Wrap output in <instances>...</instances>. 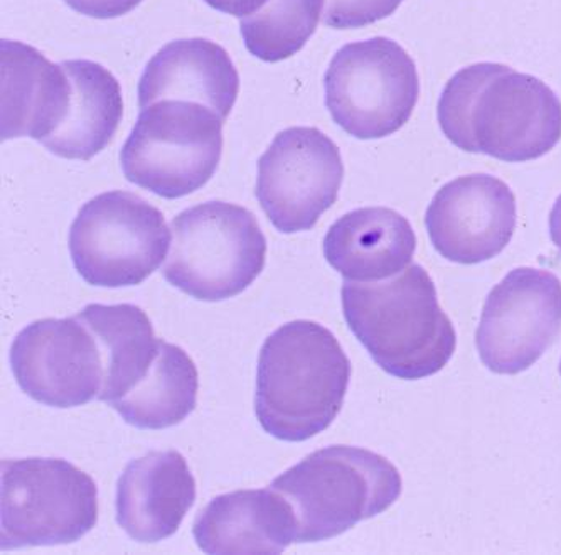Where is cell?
Masks as SVG:
<instances>
[{
  "label": "cell",
  "mask_w": 561,
  "mask_h": 555,
  "mask_svg": "<svg viewBox=\"0 0 561 555\" xmlns=\"http://www.w3.org/2000/svg\"><path fill=\"white\" fill-rule=\"evenodd\" d=\"M0 547L12 551L80 541L99 520L92 476L58 457L0 463Z\"/></svg>",
  "instance_id": "obj_7"
},
{
  "label": "cell",
  "mask_w": 561,
  "mask_h": 555,
  "mask_svg": "<svg viewBox=\"0 0 561 555\" xmlns=\"http://www.w3.org/2000/svg\"><path fill=\"white\" fill-rule=\"evenodd\" d=\"M0 136L2 140L48 139L65 121L71 103V81L61 63L55 65L30 44L0 41Z\"/></svg>",
  "instance_id": "obj_15"
},
{
  "label": "cell",
  "mask_w": 561,
  "mask_h": 555,
  "mask_svg": "<svg viewBox=\"0 0 561 555\" xmlns=\"http://www.w3.org/2000/svg\"><path fill=\"white\" fill-rule=\"evenodd\" d=\"M437 115L454 146L504 162L543 158L561 139V102L553 90L500 63L457 71L438 99Z\"/></svg>",
  "instance_id": "obj_1"
},
{
  "label": "cell",
  "mask_w": 561,
  "mask_h": 555,
  "mask_svg": "<svg viewBox=\"0 0 561 555\" xmlns=\"http://www.w3.org/2000/svg\"><path fill=\"white\" fill-rule=\"evenodd\" d=\"M196 501V479L178 451H150L127 464L117 483V523L144 544L178 532Z\"/></svg>",
  "instance_id": "obj_14"
},
{
  "label": "cell",
  "mask_w": 561,
  "mask_h": 555,
  "mask_svg": "<svg viewBox=\"0 0 561 555\" xmlns=\"http://www.w3.org/2000/svg\"><path fill=\"white\" fill-rule=\"evenodd\" d=\"M343 180L340 147L319 128L290 127L259 159L255 196L278 231L297 234L318 225Z\"/></svg>",
  "instance_id": "obj_10"
},
{
  "label": "cell",
  "mask_w": 561,
  "mask_h": 555,
  "mask_svg": "<svg viewBox=\"0 0 561 555\" xmlns=\"http://www.w3.org/2000/svg\"><path fill=\"white\" fill-rule=\"evenodd\" d=\"M78 315L102 341L105 381L99 400L112 406L147 375L161 348V338H156L149 316L136 304H88Z\"/></svg>",
  "instance_id": "obj_20"
},
{
  "label": "cell",
  "mask_w": 561,
  "mask_h": 555,
  "mask_svg": "<svg viewBox=\"0 0 561 555\" xmlns=\"http://www.w3.org/2000/svg\"><path fill=\"white\" fill-rule=\"evenodd\" d=\"M197 388V369L190 354L161 340L147 375L110 407L134 428L161 431L181 424L196 409Z\"/></svg>",
  "instance_id": "obj_21"
},
{
  "label": "cell",
  "mask_w": 561,
  "mask_h": 555,
  "mask_svg": "<svg viewBox=\"0 0 561 555\" xmlns=\"http://www.w3.org/2000/svg\"><path fill=\"white\" fill-rule=\"evenodd\" d=\"M560 331V279L543 269L519 268L489 293L476 347L491 372L518 375L543 356Z\"/></svg>",
  "instance_id": "obj_12"
},
{
  "label": "cell",
  "mask_w": 561,
  "mask_h": 555,
  "mask_svg": "<svg viewBox=\"0 0 561 555\" xmlns=\"http://www.w3.org/2000/svg\"><path fill=\"white\" fill-rule=\"evenodd\" d=\"M332 121L356 139H383L412 117L420 78L412 56L388 37L350 43L324 77Z\"/></svg>",
  "instance_id": "obj_8"
},
{
  "label": "cell",
  "mask_w": 561,
  "mask_h": 555,
  "mask_svg": "<svg viewBox=\"0 0 561 555\" xmlns=\"http://www.w3.org/2000/svg\"><path fill=\"white\" fill-rule=\"evenodd\" d=\"M287 498L299 544L329 541L373 519L400 498L397 466L373 451L329 446L313 451L271 483Z\"/></svg>",
  "instance_id": "obj_4"
},
{
  "label": "cell",
  "mask_w": 561,
  "mask_h": 555,
  "mask_svg": "<svg viewBox=\"0 0 561 555\" xmlns=\"http://www.w3.org/2000/svg\"><path fill=\"white\" fill-rule=\"evenodd\" d=\"M171 241L161 209L128 191H108L81 206L71 225L70 253L88 284L128 287L161 268Z\"/></svg>",
  "instance_id": "obj_9"
},
{
  "label": "cell",
  "mask_w": 561,
  "mask_h": 555,
  "mask_svg": "<svg viewBox=\"0 0 561 555\" xmlns=\"http://www.w3.org/2000/svg\"><path fill=\"white\" fill-rule=\"evenodd\" d=\"M324 257L346 281L379 282L412 265L416 235L391 208H359L341 216L324 237Z\"/></svg>",
  "instance_id": "obj_18"
},
{
  "label": "cell",
  "mask_w": 561,
  "mask_h": 555,
  "mask_svg": "<svg viewBox=\"0 0 561 555\" xmlns=\"http://www.w3.org/2000/svg\"><path fill=\"white\" fill-rule=\"evenodd\" d=\"M516 197L489 174L457 178L442 186L426 209L432 246L444 259L476 265L500 256L516 230Z\"/></svg>",
  "instance_id": "obj_13"
},
{
  "label": "cell",
  "mask_w": 561,
  "mask_h": 555,
  "mask_svg": "<svg viewBox=\"0 0 561 555\" xmlns=\"http://www.w3.org/2000/svg\"><path fill=\"white\" fill-rule=\"evenodd\" d=\"M322 11L324 0H268L259 12L241 19L244 46L262 61H284L306 46Z\"/></svg>",
  "instance_id": "obj_22"
},
{
  "label": "cell",
  "mask_w": 561,
  "mask_h": 555,
  "mask_svg": "<svg viewBox=\"0 0 561 555\" xmlns=\"http://www.w3.org/2000/svg\"><path fill=\"white\" fill-rule=\"evenodd\" d=\"M240 92V75L227 49L205 39H175L150 58L139 81L140 109L161 100L208 106L227 121Z\"/></svg>",
  "instance_id": "obj_16"
},
{
  "label": "cell",
  "mask_w": 561,
  "mask_h": 555,
  "mask_svg": "<svg viewBox=\"0 0 561 555\" xmlns=\"http://www.w3.org/2000/svg\"><path fill=\"white\" fill-rule=\"evenodd\" d=\"M550 237L561 252V194L550 213Z\"/></svg>",
  "instance_id": "obj_26"
},
{
  "label": "cell",
  "mask_w": 561,
  "mask_h": 555,
  "mask_svg": "<svg viewBox=\"0 0 561 555\" xmlns=\"http://www.w3.org/2000/svg\"><path fill=\"white\" fill-rule=\"evenodd\" d=\"M350 381V359L325 326L287 322L260 350L256 419L280 441L312 439L340 416Z\"/></svg>",
  "instance_id": "obj_2"
},
{
  "label": "cell",
  "mask_w": 561,
  "mask_h": 555,
  "mask_svg": "<svg viewBox=\"0 0 561 555\" xmlns=\"http://www.w3.org/2000/svg\"><path fill=\"white\" fill-rule=\"evenodd\" d=\"M193 535L206 554L277 555L296 542V513L274 488L231 491L201 510Z\"/></svg>",
  "instance_id": "obj_17"
},
{
  "label": "cell",
  "mask_w": 561,
  "mask_h": 555,
  "mask_svg": "<svg viewBox=\"0 0 561 555\" xmlns=\"http://www.w3.org/2000/svg\"><path fill=\"white\" fill-rule=\"evenodd\" d=\"M560 375H561V362H560Z\"/></svg>",
  "instance_id": "obj_27"
},
{
  "label": "cell",
  "mask_w": 561,
  "mask_h": 555,
  "mask_svg": "<svg viewBox=\"0 0 561 555\" xmlns=\"http://www.w3.org/2000/svg\"><path fill=\"white\" fill-rule=\"evenodd\" d=\"M222 124L201 103L161 100L146 106L121 150L125 178L165 200L201 190L221 161Z\"/></svg>",
  "instance_id": "obj_6"
},
{
  "label": "cell",
  "mask_w": 561,
  "mask_h": 555,
  "mask_svg": "<svg viewBox=\"0 0 561 555\" xmlns=\"http://www.w3.org/2000/svg\"><path fill=\"white\" fill-rule=\"evenodd\" d=\"M78 14L93 19H115L128 14L142 4V0H62Z\"/></svg>",
  "instance_id": "obj_24"
},
{
  "label": "cell",
  "mask_w": 561,
  "mask_h": 555,
  "mask_svg": "<svg viewBox=\"0 0 561 555\" xmlns=\"http://www.w3.org/2000/svg\"><path fill=\"white\" fill-rule=\"evenodd\" d=\"M9 362L21 390L44 406L71 409L102 394L105 351L80 315L39 319L22 329Z\"/></svg>",
  "instance_id": "obj_11"
},
{
  "label": "cell",
  "mask_w": 561,
  "mask_h": 555,
  "mask_svg": "<svg viewBox=\"0 0 561 555\" xmlns=\"http://www.w3.org/2000/svg\"><path fill=\"white\" fill-rule=\"evenodd\" d=\"M205 2L222 14L243 19L259 12L268 0H205Z\"/></svg>",
  "instance_id": "obj_25"
},
{
  "label": "cell",
  "mask_w": 561,
  "mask_h": 555,
  "mask_svg": "<svg viewBox=\"0 0 561 555\" xmlns=\"http://www.w3.org/2000/svg\"><path fill=\"white\" fill-rule=\"evenodd\" d=\"M403 0H324L322 22L332 30H357L397 12Z\"/></svg>",
  "instance_id": "obj_23"
},
{
  "label": "cell",
  "mask_w": 561,
  "mask_h": 555,
  "mask_svg": "<svg viewBox=\"0 0 561 555\" xmlns=\"http://www.w3.org/2000/svg\"><path fill=\"white\" fill-rule=\"evenodd\" d=\"M341 297L354 337L388 375L420 381L453 359L456 329L438 304L434 281L419 263L385 281H347Z\"/></svg>",
  "instance_id": "obj_3"
},
{
  "label": "cell",
  "mask_w": 561,
  "mask_h": 555,
  "mask_svg": "<svg viewBox=\"0 0 561 555\" xmlns=\"http://www.w3.org/2000/svg\"><path fill=\"white\" fill-rule=\"evenodd\" d=\"M71 81V103L58 131L43 146L59 158L90 161L114 139L124 117L117 78L88 59L61 63Z\"/></svg>",
  "instance_id": "obj_19"
},
{
  "label": "cell",
  "mask_w": 561,
  "mask_h": 555,
  "mask_svg": "<svg viewBox=\"0 0 561 555\" xmlns=\"http://www.w3.org/2000/svg\"><path fill=\"white\" fill-rule=\"evenodd\" d=\"M162 275L194 299L218 303L243 293L265 268L266 238L250 209L208 202L179 213Z\"/></svg>",
  "instance_id": "obj_5"
}]
</instances>
